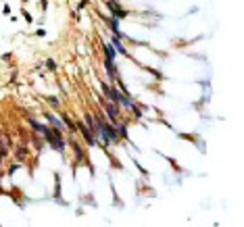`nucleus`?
I'll use <instances>...</instances> for the list:
<instances>
[{"label":"nucleus","instance_id":"0eeeda50","mask_svg":"<svg viewBox=\"0 0 244 227\" xmlns=\"http://www.w3.org/2000/svg\"><path fill=\"white\" fill-rule=\"evenodd\" d=\"M46 121H50V125L54 127V131H63V123H61L52 113H46Z\"/></svg>","mask_w":244,"mask_h":227},{"label":"nucleus","instance_id":"6e6552de","mask_svg":"<svg viewBox=\"0 0 244 227\" xmlns=\"http://www.w3.org/2000/svg\"><path fill=\"white\" fill-rule=\"evenodd\" d=\"M71 146H73V150H75V156H77V160L82 163V160H84V158H86V152L82 150V148H79V144H77L75 140H71Z\"/></svg>","mask_w":244,"mask_h":227},{"label":"nucleus","instance_id":"2eb2a0df","mask_svg":"<svg viewBox=\"0 0 244 227\" xmlns=\"http://www.w3.org/2000/svg\"><path fill=\"white\" fill-rule=\"evenodd\" d=\"M17 158H19V160H23V158H25V150H23V148H19V150H17Z\"/></svg>","mask_w":244,"mask_h":227},{"label":"nucleus","instance_id":"f8f14e48","mask_svg":"<svg viewBox=\"0 0 244 227\" xmlns=\"http://www.w3.org/2000/svg\"><path fill=\"white\" fill-rule=\"evenodd\" d=\"M63 121H65V125H67V127H69L71 131H75L77 129V125L75 123H71V119H67V117H63Z\"/></svg>","mask_w":244,"mask_h":227},{"label":"nucleus","instance_id":"423d86ee","mask_svg":"<svg viewBox=\"0 0 244 227\" xmlns=\"http://www.w3.org/2000/svg\"><path fill=\"white\" fill-rule=\"evenodd\" d=\"M111 44H113V48L117 50L119 54H123V56H129V54H127V50L123 48V44L119 42V35H113V38H111Z\"/></svg>","mask_w":244,"mask_h":227},{"label":"nucleus","instance_id":"f03ea898","mask_svg":"<svg viewBox=\"0 0 244 227\" xmlns=\"http://www.w3.org/2000/svg\"><path fill=\"white\" fill-rule=\"evenodd\" d=\"M102 92H105L106 100H111V102H115V104H119V100L123 96V94H119L117 90L113 88V86H109V83H102Z\"/></svg>","mask_w":244,"mask_h":227},{"label":"nucleus","instance_id":"9d476101","mask_svg":"<svg viewBox=\"0 0 244 227\" xmlns=\"http://www.w3.org/2000/svg\"><path fill=\"white\" fill-rule=\"evenodd\" d=\"M59 194H61V177L59 173H54V198H59Z\"/></svg>","mask_w":244,"mask_h":227},{"label":"nucleus","instance_id":"39448f33","mask_svg":"<svg viewBox=\"0 0 244 227\" xmlns=\"http://www.w3.org/2000/svg\"><path fill=\"white\" fill-rule=\"evenodd\" d=\"M105 23L111 27V31L115 35H119V38H123V34L119 31V21H117V17H105Z\"/></svg>","mask_w":244,"mask_h":227},{"label":"nucleus","instance_id":"a211bd4d","mask_svg":"<svg viewBox=\"0 0 244 227\" xmlns=\"http://www.w3.org/2000/svg\"><path fill=\"white\" fill-rule=\"evenodd\" d=\"M86 4H88V0H82V2H79V4H77V8H79V11H82V8H86Z\"/></svg>","mask_w":244,"mask_h":227},{"label":"nucleus","instance_id":"aec40b11","mask_svg":"<svg viewBox=\"0 0 244 227\" xmlns=\"http://www.w3.org/2000/svg\"><path fill=\"white\" fill-rule=\"evenodd\" d=\"M7 156V150H0V165H2V158Z\"/></svg>","mask_w":244,"mask_h":227},{"label":"nucleus","instance_id":"6ab92c4d","mask_svg":"<svg viewBox=\"0 0 244 227\" xmlns=\"http://www.w3.org/2000/svg\"><path fill=\"white\" fill-rule=\"evenodd\" d=\"M2 13H4V15H8V13H11V7H8V4H4V8H2Z\"/></svg>","mask_w":244,"mask_h":227},{"label":"nucleus","instance_id":"7ed1b4c3","mask_svg":"<svg viewBox=\"0 0 244 227\" xmlns=\"http://www.w3.org/2000/svg\"><path fill=\"white\" fill-rule=\"evenodd\" d=\"M75 125H77V129H79L82 133H84V140H86V144H88V146H96V144H98V140L94 138V133H92V131L88 129V127H86V125L82 123V121H77Z\"/></svg>","mask_w":244,"mask_h":227},{"label":"nucleus","instance_id":"dca6fc26","mask_svg":"<svg viewBox=\"0 0 244 227\" xmlns=\"http://www.w3.org/2000/svg\"><path fill=\"white\" fill-rule=\"evenodd\" d=\"M23 17H25V21H27V23H31V21H34V17H31L27 11H23Z\"/></svg>","mask_w":244,"mask_h":227},{"label":"nucleus","instance_id":"f3484780","mask_svg":"<svg viewBox=\"0 0 244 227\" xmlns=\"http://www.w3.org/2000/svg\"><path fill=\"white\" fill-rule=\"evenodd\" d=\"M19 167H21V165H13V167H11V169H8V175H13V173L17 171V169H19Z\"/></svg>","mask_w":244,"mask_h":227},{"label":"nucleus","instance_id":"1a4fd4ad","mask_svg":"<svg viewBox=\"0 0 244 227\" xmlns=\"http://www.w3.org/2000/svg\"><path fill=\"white\" fill-rule=\"evenodd\" d=\"M105 52H106V61H115L117 50L113 48V44H105Z\"/></svg>","mask_w":244,"mask_h":227},{"label":"nucleus","instance_id":"f257e3e1","mask_svg":"<svg viewBox=\"0 0 244 227\" xmlns=\"http://www.w3.org/2000/svg\"><path fill=\"white\" fill-rule=\"evenodd\" d=\"M102 106H105V110H106V119L115 125L119 121V104L111 102V100H102Z\"/></svg>","mask_w":244,"mask_h":227},{"label":"nucleus","instance_id":"20e7f679","mask_svg":"<svg viewBox=\"0 0 244 227\" xmlns=\"http://www.w3.org/2000/svg\"><path fill=\"white\" fill-rule=\"evenodd\" d=\"M106 8L111 11L113 17H117V19H121V17H127L125 11H121V7H119L117 0H106Z\"/></svg>","mask_w":244,"mask_h":227},{"label":"nucleus","instance_id":"ddd939ff","mask_svg":"<svg viewBox=\"0 0 244 227\" xmlns=\"http://www.w3.org/2000/svg\"><path fill=\"white\" fill-rule=\"evenodd\" d=\"M48 102L52 104L54 109H59V106H61V104H59V98H54V96H50V98H48Z\"/></svg>","mask_w":244,"mask_h":227},{"label":"nucleus","instance_id":"9b49d317","mask_svg":"<svg viewBox=\"0 0 244 227\" xmlns=\"http://www.w3.org/2000/svg\"><path fill=\"white\" fill-rule=\"evenodd\" d=\"M29 125H31L35 131H42V129H44V125H42V123H38L35 119H29Z\"/></svg>","mask_w":244,"mask_h":227},{"label":"nucleus","instance_id":"4468645a","mask_svg":"<svg viewBox=\"0 0 244 227\" xmlns=\"http://www.w3.org/2000/svg\"><path fill=\"white\" fill-rule=\"evenodd\" d=\"M46 65H48V69H50V71H56V63L52 61V58H48V61H46Z\"/></svg>","mask_w":244,"mask_h":227}]
</instances>
